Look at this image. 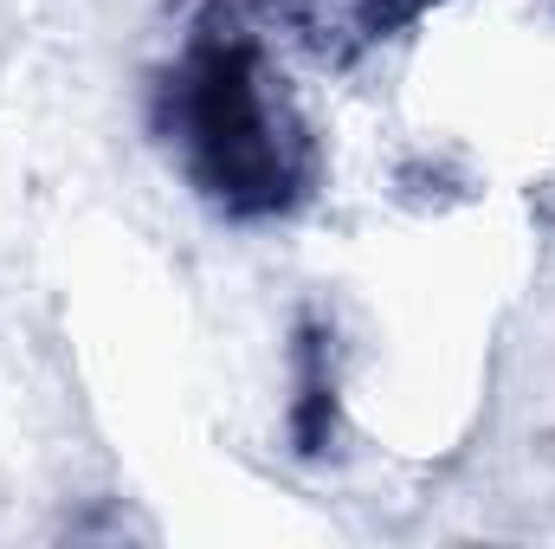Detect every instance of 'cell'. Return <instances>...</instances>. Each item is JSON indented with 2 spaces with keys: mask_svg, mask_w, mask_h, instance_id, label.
I'll use <instances>...</instances> for the list:
<instances>
[{
  "mask_svg": "<svg viewBox=\"0 0 555 549\" xmlns=\"http://www.w3.org/2000/svg\"><path fill=\"white\" fill-rule=\"evenodd\" d=\"M175 137L188 149L207 194H220L233 214H272L297 194L291 130H278L259 46L227 20L201 26L175 72Z\"/></svg>",
  "mask_w": 555,
  "mask_h": 549,
  "instance_id": "1",
  "label": "cell"
}]
</instances>
